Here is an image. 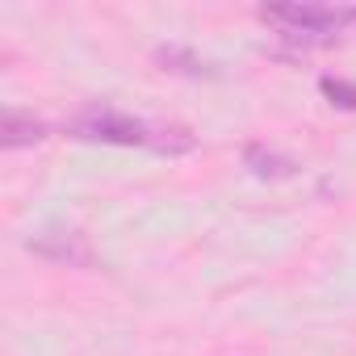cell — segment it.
I'll return each instance as SVG.
<instances>
[{
    "mask_svg": "<svg viewBox=\"0 0 356 356\" xmlns=\"http://www.w3.org/2000/svg\"><path fill=\"white\" fill-rule=\"evenodd\" d=\"M318 92H323L331 105H339V109H356V84H348V80H339V76H323V80H318Z\"/></svg>",
    "mask_w": 356,
    "mask_h": 356,
    "instance_id": "obj_7",
    "label": "cell"
},
{
    "mask_svg": "<svg viewBox=\"0 0 356 356\" xmlns=\"http://www.w3.org/2000/svg\"><path fill=\"white\" fill-rule=\"evenodd\" d=\"M42 138H47V126H42L38 118H26V113H17V109L5 113V130H0V143H5L9 151H13V147H30V143H42Z\"/></svg>",
    "mask_w": 356,
    "mask_h": 356,
    "instance_id": "obj_4",
    "label": "cell"
},
{
    "mask_svg": "<svg viewBox=\"0 0 356 356\" xmlns=\"http://www.w3.org/2000/svg\"><path fill=\"white\" fill-rule=\"evenodd\" d=\"M260 22L273 26L277 38L289 42L293 51H314V47H335L339 30L352 22V9L289 0V5H260Z\"/></svg>",
    "mask_w": 356,
    "mask_h": 356,
    "instance_id": "obj_2",
    "label": "cell"
},
{
    "mask_svg": "<svg viewBox=\"0 0 356 356\" xmlns=\"http://www.w3.org/2000/svg\"><path fill=\"white\" fill-rule=\"evenodd\" d=\"M30 252L51 256V260H63V264H88V248L80 243V235H59V243H51L42 235V239H30Z\"/></svg>",
    "mask_w": 356,
    "mask_h": 356,
    "instance_id": "obj_6",
    "label": "cell"
},
{
    "mask_svg": "<svg viewBox=\"0 0 356 356\" xmlns=\"http://www.w3.org/2000/svg\"><path fill=\"white\" fill-rule=\"evenodd\" d=\"M155 59L163 63V72H181V76H193V80H202V76H218L210 63H202V59H197L193 51H185V47H159Z\"/></svg>",
    "mask_w": 356,
    "mask_h": 356,
    "instance_id": "obj_5",
    "label": "cell"
},
{
    "mask_svg": "<svg viewBox=\"0 0 356 356\" xmlns=\"http://www.w3.org/2000/svg\"><path fill=\"white\" fill-rule=\"evenodd\" d=\"M352 22H356V9H352Z\"/></svg>",
    "mask_w": 356,
    "mask_h": 356,
    "instance_id": "obj_8",
    "label": "cell"
},
{
    "mask_svg": "<svg viewBox=\"0 0 356 356\" xmlns=\"http://www.w3.org/2000/svg\"><path fill=\"white\" fill-rule=\"evenodd\" d=\"M67 130L84 143H109V147H143V151H159V155H185L197 147V138L185 126H168V122H147L109 105H88L80 109Z\"/></svg>",
    "mask_w": 356,
    "mask_h": 356,
    "instance_id": "obj_1",
    "label": "cell"
},
{
    "mask_svg": "<svg viewBox=\"0 0 356 356\" xmlns=\"http://www.w3.org/2000/svg\"><path fill=\"white\" fill-rule=\"evenodd\" d=\"M243 163L260 176V181H285V176L298 172V163H293L289 155L268 151V147H260V143H248V147H243Z\"/></svg>",
    "mask_w": 356,
    "mask_h": 356,
    "instance_id": "obj_3",
    "label": "cell"
}]
</instances>
